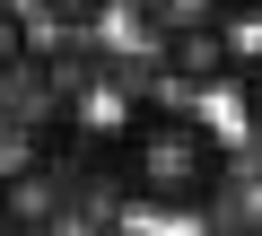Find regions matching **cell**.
Returning <instances> with one entry per match:
<instances>
[{
    "label": "cell",
    "mask_w": 262,
    "mask_h": 236,
    "mask_svg": "<svg viewBox=\"0 0 262 236\" xmlns=\"http://www.w3.org/2000/svg\"><path fill=\"white\" fill-rule=\"evenodd\" d=\"M44 70V53H35V27L18 18V9H0V79H35Z\"/></svg>",
    "instance_id": "3"
},
{
    "label": "cell",
    "mask_w": 262,
    "mask_h": 236,
    "mask_svg": "<svg viewBox=\"0 0 262 236\" xmlns=\"http://www.w3.org/2000/svg\"><path fill=\"white\" fill-rule=\"evenodd\" d=\"M35 9H44V18L61 27V35H96V27H105V18L122 9V0H35Z\"/></svg>",
    "instance_id": "4"
},
{
    "label": "cell",
    "mask_w": 262,
    "mask_h": 236,
    "mask_svg": "<svg viewBox=\"0 0 262 236\" xmlns=\"http://www.w3.org/2000/svg\"><path fill=\"white\" fill-rule=\"evenodd\" d=\"M158 79L166 88H184V96H210V88H236L245 79V44H236V27L227 18H166V35H158Z\"/></svg>",
    "instance_id": "2"
},
{
    "label": "cell",
    "mask_w": 262,
    "mask_h": 236,
    "mask_svg": "<svg viewBox=\"0 0 262 236\" xmlns=\"http://www.w3.org/2000/svg\"><path fill=\"white\" fill-rule=\"evenodd\" d=\"M210 18H262V0H201Z\"/></svg>",
    "instance_id": "6"
},
{
    "label": "cell",
    "mask_w": 262,
    "mask_h": 236,
    "mask_svg": "<svg viewBox=\"0 0 262 236\" xmlns=\"http://www.w3.org/2000/svg\"><path fill=\"white\" fill-rule=\"evenodd\" d=\"M236 96H245V123L262 132V53H245V79H236Z\"/></svg>",
    "instance_id": "5"
},
{
    "label": "cell",
    "mask_w": 262,
    "mask_h": 236,
    "mask_svg": "<svg viewBox=\"0 0 262 236\" xmlns=\"http://www.w3.org/2000/svg\"><path fill=\"white\" fill-rule=\"evenodd\" d=\"M236 158H227V132L210 123L201 105H131V123L114 140V184L122 201L140 210H166V219H201L219 192H227Z\"/></svg>",
    "instance_id": "1"
}]
</instances>
